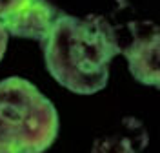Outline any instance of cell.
<instances>
[{"label":"cell","instance_id":"8992f818","mask_svg":"<svg viewBox=\"0 0 160 153\" xmlns=\"http://www.w3.org/2000/svg\"><path fill=\"white\" fill-rule=\"evenodd\" d=\"M29 0H0V20L8 18L15 11H18L22 6H26Z\"/></svg>","mask_w":160,"mask_h":153},{"label":"cell","instance_id":"7a4b0ae2","mask_svg":"<svg viewBox=\"0 0 160 153\" xmlns=\"http://www.w3.org/2000/svg\"><path fill=\"white\" fill-rule=\"evenodd\" d=\"M58 135V113L26 79L0 82V150L44 153Z\"/></svg>","mask_w":160,"mask_h":153},{"label":"cell","instance_id":"52a82bcc","mask_svg":"<svg viewBox=\"0 0 160 153\" xmlns=\"http://www.w3.org/2000/svg\"><path fill=\"white\" fill-rule=\"evenodd\" d=\"M8 31L4 29V26H2V22H0V60H2V57H4V53H6V48H8Z\"/></svg>","mask_w":160,"mask_h":153},{"label":"cell","instance_id":"5b68a950","mask_svg":"<svg viewBox=\"0 0 160 153\" xmlns=\"http://www.w3.org/2000/svg\"><path fill=\"white\" fill-rule=\"evenodd\" d=\"M148 142L142 124L135 119H124L120 130L98 139L91 153H140Z\"/></svg>","mask_w":160,"mask_h":153},{"label":"cell","instance_id":"6da1fadb","mask_svg":"<svg viewBox=\"0 0 160 153\" xmlns=\"http://www.w3.org/2000/svg\"><path fill=\"white\" fill-rule=\"evenodd\" d=\"M42 46L51 77L78 95H93L108 84L109 64L122 51L115 29L98 15L60 13Z\"/></svg>","mask_w":160,"mask_h":153},{"label":"cell","instance_id":"277c9868","mask_svg":"<svg viewBox=\"0 0 160 153\" xmlns=\"http://www.w3.org/2000/svg\"><path fill=\"white\" fill-rule=\"evenodd\" d=\"M131 75L146 86H158V29L140 35L124 49Z\"/></svg>","mask_w":160,"mask_h":153},{"label":"cell","instance_id":"3957f363","mask_svg":"<svg viewBox=\"0 0 160 153\" xmlns=\"http://www.w3.org/2000/svg\"><path fill=\"white\" fill-rule=\"evenodd\" d=\"M58 17L60 11L48 0H29L26 6L0 22L8 35L44 42Z\"/></svg>","mask_w":160,"mask_h":153},{"label":"cell","instance_id":"ba28073f","mask_svg":"<svg viewBox=\"0 0 160 153\" xmlns=\"http://www.w3.org/2000/svg\"><path fill=\"white\" fill-rule=\"evenodd\" d=\"M0 153H11V151H6V150H0Z\"/></svg>","mask_w":160,"mask_h":153}]
</instances>
